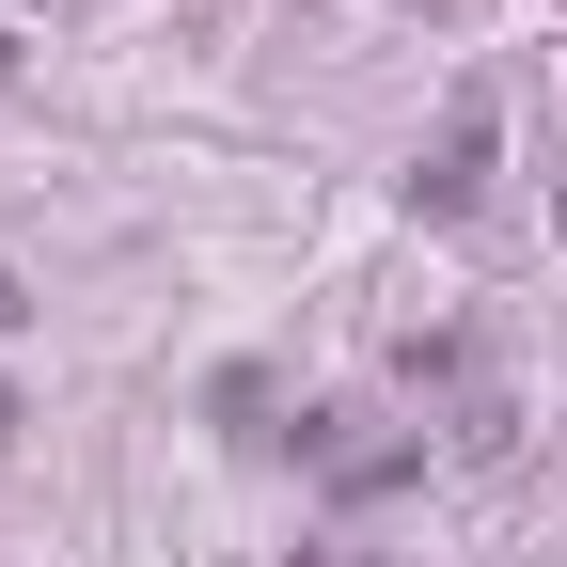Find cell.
I'll return each instance as SVG.
<instances>
[{
    "label": "cell",
    "mask_w": 567,
    "mask_h": 567,
    "mask_svg": "<svg viewBox=\"0 0 567 567\" xmlns=\"http://www.w3.org/2000/svg\"><path fill=\"white\" fill-rule=\"evenodd\" d=\"M300 567H316V551H300Z\"/></svg>",
    "instance_id": "cell-5"
},
{
    "label": "cell",
    "mask_w": 567,
    "mask_h": 567,
    "mask_svg": "<svg viewBox=\"0 0 567 567\" xmlns=\"http://www.w3.org/2000/svg\"><path fill=\"white\" fill-rule=\"evenodd\" d=\"M17 316H32V284H17V268H0V331H17Z\"/></svg>",
    "instance_id": "cell-2"
},
{
    "label": "cell",
    "mask_w": 567,
    "mask_h": 567,
    "mask_svg": "<svg viewBox=\"0 0 567 567\" xmlns=\"http://www.w3.org/2000/svg\"><path fill=\"white\" fill-rule=\"evenodd\" d=\"M0 442H17V394H0Z\"/></svg>",
    "instance_id": "cell-3"
},
{
    "label": "cell",
    "mask_w": 567,
    "mask_h": 567,
    "mask_svg": "<svg viewBox=\"0 0 567 567\" xmlns=\"http://www.w3.org/2000/svg\"><path fill=\"white\" fill-rule=\"evenodd\" d=\"M0 63H17V48H0Z\"/></svg>",
    "instance_id": "cell-4"
},
{
    "label": "cell",
    "mask_w": 567,
    "mask_h": 567,
    "mask_svg": "<svg viewBox=\"0 0 567 567\" xmlns=\"http://www.w3.org/2000/svg\"><path fill=\"white\" fill-rule=\"evenodd\" d=\"M473 189H488V95H457L442 142L410 158V221H473Z\"/></svg>",
    "instance_id": "cell-1"
}]
</instances>
